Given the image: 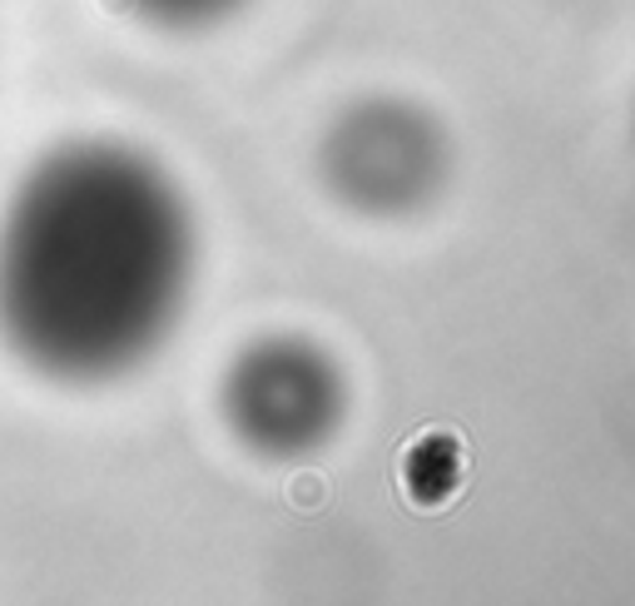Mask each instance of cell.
I'll return each mask as SVG.
<instances>
[{
    "label": "cell",
    "mask_w": 635,
    "mask_h": 606,
    "mask_svg": "<svg viewBox=\"0 0 635 606\" xmlns=\"http://www.w3.org/2000/svg\"><path fill=\"white\" fill-rule=\"evenodd\" d=\"M219 412L254 457L289 463L338 433L343 373L303 338H259L224 369Z\"/></svg>",
    "instance_id": "cell-2"
},
{
    "label": "cell",
    "mask_w": 635,
    "mask_h": 606,
    "mask_svg": "<svg viewBox=\"0 0 635 606\" xmlns=\"http://www.w3.org/2000/svg\"><path fill=\"white\" fill-rule=\"evenodd\" d=\"M402 477H408L412 502H442L457 482H462V453H457L447 438H427V443H418L408 453Z\"/></svg>",
    "instance_id": "cell-5"
},
{
    "label": "cell",
    "mask_w": 635,
    "mask_h": 606,
    "mask_svg": "<svg viewBox=\"0 0 635 606\" xmlns=\"http://www.w3.org/2000/svg\"><path fill=\"white\" fill-rule=\"evenodd\" d=\"M244 0H125V11L134 21L154 25V31L169 35H195V31H214L228 15L238 11Z\"/></svg>",
    "instance_id": "cell-4"
},
{
    "label": "cell",
    "mask_w": 635,
    "mask_h": 606,
    "mask_svg": "<svg viewBox=\"0 0 635 606\" xmlns=\"http://www.w3.org/2000/svg\"><path fill=\"white\" fill-rule=\"evenodd\" d=\"M195 283L184 195L130 144L45 154L0 214V343L35 378L95 388L179 328Z\"/></svg>",
    "instance_id": "cell-1"
},
{
    "label": "cell",
    "mask_w": 635,
    "mask_h": 606,
    "mask_svg": "<svg viewBox=\"0 0 635 606\" xmlns=\"http://www.w3.org/2000/svg\"><path fill=\"white\" fill-rule=\"evenodd\" d=\"M442 135L418 105L367 100L324 140V174L343 205L363 214H408L442 185Z\"/></svg>",
    "instance_id": "cell-3"
}]
</instances>
